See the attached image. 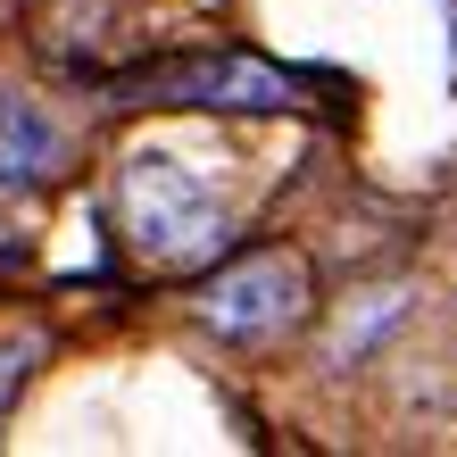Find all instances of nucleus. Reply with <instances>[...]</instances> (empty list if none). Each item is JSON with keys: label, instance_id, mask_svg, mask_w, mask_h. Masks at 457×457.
<instances>
[{"label": "nucleus", "instance_id": "f257e3e1", "mask_svg": "<svg viewBox=\"0 0 457 457\" xmlns=\"http://www.w3.org/2000/svg\"><path fill=\"white\" fill-rule=\"evenodd\" d=\"M117 217L142 258H200L225 233V208L208 192V175L175 150H133L117 167Z\"/></svg>", "mask_w": 457, "mask_h": 457}, {"label": "nucleus", "instance_id": "f03ea898", "mask_svg": "<svg viewBox=\"0 0 457 457\" xmlns=\"http://www.w3.org/2000/svg\"><path fill=\"white\" fill-rule=\"evenodd\" d=\"M109 92H117V109H233V117L291 109V100H300V84H291L283 67H266V59H217V50L133 67V75H117Z\"/></svg>", "mask_w": 457, "mask_h": 457}, {"label": "nucleus", "instance_id": "7ed1b4c3", "mask_svg": "<svg viewBox=\"0 0 457 457\" xmlns=\"http://www.w3.org/2000/svg\"><path fill=\"white\" fill-rule=\"evenodd\" d=\"M308 316V266L300 258H241L200 291V325L225 341H266Z\"/></svg>", "mask_w": 457, "mask_h": 457}, {"label": "nucleus", "instance_id": "20e7f679", "mask_svg": "<svg viewBox=\"0 0 457 457\" xmlns=\"http://www.w3.org/2000/svg\"><path fill=\"white\" fill-rule=\"evenodd\" d=\"M50 167H59V125L34 100L0 92V192H34Z\"/></svg>", "mask_w": 457, "mask_h": 457}, {"label": "nucleus", "instance_id": "39448f33", "mask_svg": "<svg viewBox=\"0 0 457 457\" xmlns=\"http://www.w3.org/2000/svg\"><path fill=\"white\" fill-rule=\"evenodd\" d=\"M34 358H42V333H9V341H0V416H9V391L25 383Z\"/></svg>", "mask_w": 457, "mask_h": 457}]
</instances>
